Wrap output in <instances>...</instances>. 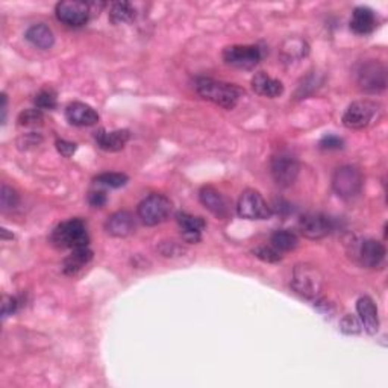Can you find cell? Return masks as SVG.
<instances>
[{"label":"cell","mask_w":388,"mask_h":388,"mask_svg":"<svg viewBox=\"0 0 388 388\" xmlns=\"http://www.w3.org/2000/svg\"><path fill=\"white\" fill-rule=\"evenodd\" d=\"M5 119H6V96L2 94V122L4 123H5Z\"/></svg>","instance_id":"cell-38"},{"label":"cell","mask_w":388,"mask_h":388,"mask_svg":"<svg viewBox=\"0 0 388 388\" xmlns=\"http://www.w3.org/2000/svg\"><path fill=\"white\" fill-rule=\"evenodd\" d=\"M291 287L302 298L317 299L323 288L322 271L308 263L298 264L293 270Z\"/></svg>","instance_id":"cell-4"},{"label":"cell","mask_w":388,"mask_h":388,"mask_svg":"<svg viewBox=\"0 0 388 388\" xmlns=\"http://www.w3.org/2000/svg\"><path fill=\"white\" fill-rule=\"evenodd\" d=\"M45 115L43 111L38 108H33V110H26L22 114L18 115V126H22V128H37V126L43 124Z\"/></svg>","instance_id":"cell-27"},{"label":"cell","mask_w":388,"mask_h":388,"mask_svg":"<svg viewBox=\"0 0 388 388\" xmlns=\"http://www.w3.org/2000/svg\"><path fill=\"white\" fill-rule=\"evenodd\" d=\"M66 119L70 124L86 128V126H93L99 122V114L90 105L83 102H73L67 105L66 108Z\"/></svg>","instance_id":"cell-14"},{"label":"cell","mask_w":388,"mask_h":388,"mask_svg":"<svg viewBox=\"0 0 388 388\" xmlns=\"http://www.w3.org/2000/svg\"><path fill=\"white\" fill-rule=\"evenodd\" d=\"M270 243L278 252H290L295 250L299 245L298 235L290 229H278L270 237Z\"/></svg>","instance_id":"cell-25"},{"label":"cell","mask_w":388,"mask_h":388,"mask_svg":"<svg viewBox=\"0 0 388 388\" xmlns=\"http://www.w3.org/2000/svg\"><path fill=\"white\" fill-rule=\"evenodd\" d=\"M176 222L181 226L182 237L187 243H197V241H201V233L206 226L202 217L192 216L188 213H177Z\"/></svg>","instance_id":"cell-19"},{"label":"cell","mask_w":388,"mask_h":388,"mask_svg":"<svg viewBox=\"0 0 388 388\" xmlns=\"http://www.w3.org/2000/svg\"><path fill=\"white\" fill-rule=\"evenodd\" d=\"M18 307H20V303H18L17 298H13V296L5 298L4 303H2V316H4V319L16 314Z\"/></svg>","instance_id":"cell-34"},{"label":"cell","mask_w":388,"mask_h":388,"mask_svg":"<svg viewBox=\"0 0 388 388\" xmlns=\"http://www.w3.org/2000/svg\"><path fill=\"white\" fill-rule=\"evenodd\" d=\"M34 103L35 107L41 111H52L57 108V93L54 90H41L35 94V99H34Z\"/></svg>","instance_id":"cell-28"},{"label":"cell","mask_w":388,"mask_h":388,"mask_svg":"<svg viewBox=\"0 0 388 388\" xmlns=\"http://www.w3.org/2000/svg\"><path fill=\"white\" fill-rule=\"evenodd\" d=\"M135 18V9L129 2H115L110 9V20L114 25L131 23Z\"/></svg>","instance_id":"cell-26"},{"label":"cell","mask_w":388,"mask_h":388,"mask_svg":"<svg viewBox=\"0 0 388 388\" xmlns=\"http://www.w3.org/2000/svg\"><path fill=\"white\" fill-rule=\"evenodd\" d=\"M320 148L324 151H339L343 148V140L335 135H327L320 141Z\"/></svg>","instance_id":"cell-33"},{"label":"cell","mask_w":388,"mask_h":388,"mask_svg":"<svg viewBox=\"0 0 388 388\" xmlns=\"http://www.w3.org/2000/svg\"><path fill=\"white\" fill-rule=\"evenodd\" d=\"M173 204L167 196L153 193L148 196L140 202L139 205V217L141 222L148 226H156L165 222L169 216L172 214Z\"/></svg>","instance_id":"cell-5"},{"label":"cell","mask_w":388,"mask_h":388,"mask_svg":"<svg viewBox=\"0 0 388 388\" xmlns=\"http://www.w3.org/2000/svg\"><path fill=\"white\" fill-rule=\"evenodd\" d=\"M20 202V197L16 190L11 187L2 185V192H0V205H2L4 211H11V209L17 208Z\"/></svg>","instance_id":"cell-30"},{"label":"cell","mask_w":388,"mask_h":388,"mask_svg":"<svg viewBox=\"0 0 388 388\" xmlns=\"http://www.w3.org/2000/svg\"><path fill=\"white\" fill-rule=\"evenodd\" d=\"M94 181H96V184L103 185V187L120 188V187L128 184L129 177L126 176L124 173H114V172H111V173H102V175H99Z\"/></svg>","instance_id":"cell-29"},{"label":"cell","mask_w":388,"mask_h":388,"mask_svg":"<svg viewBox=\"0 0 388 388\" xmlns=\"http://www.w3.org/2000/svg\"><path fill=\"white\" fill-rule=\"evenodd\" d=\"M340 328L344 334H360L361 332V322L360 319H356L355 316H346L343 317V320L340 322Z\"/></svg>","instance_id":"cell-32"},{"label":"cell","mask_w":388,"mask_h":388,"mask_svg":"<svg viewBox=\"0 0 388 388\" xmlns=\"http://www.w3.org/2000/svg\"><path fill=\"white\" fill-rule=\"evenodd\" d=\"M76 144L71 143V141H67V140H58L57 141V151L62 155L66 156V158H70V156L76 152Z\"/></svg>","instance_id":"cell-35"},{"label":"cell","mask_w":388,"mask_h":388,"mask_svg":"<svg viewBox=\"0 0 388 388\" xmlns=\"http://www.w3.org/2000/svg\"><path fill=\"white\" fill-rule=\"evenodd\" d=\"M237 213L246 220H267L271 217V209L257 190H245L241 193L237 205Z\"/></svg>","instance_id":"cell-8"},{"label":"cell","mask_w":388,"mask_h":388,"mask_svg":"<svg viewBox=\"0 0 388 388\" xmlns=\"http://www.w3.org/2000/svg\"><path fill=\"white\" fill-rule=\"evenodd\" d=\"M223 59L226 64L237 69H254L263 59V49L254 45H235L223 50Z\"/></svg>","instance_id":"cell-9"},{"label":"cell","mask_w":388,"mask_h":388,"mask_svg":"<svg viewBox=\"0 0 388 388\" xmlns=\"http://www.w3.org/2000/svg\"><path fill=\"white\" fill-rule=\"evenodd\" d=\"M310 54V46L305 40L298 37L287 38L281 46V57L287 62H296Z\"/></svg>","instance_id":"cell-23"},{"label":"cell","mask_w":388,"mask_h":388,"mask_svg":"<svg viewBox=\"0 0 388 388\" xmlns=\"http://www.w3.org/2000/svg\"><path fill=\"white\" fill-rule=\"evenodd\" d=\"M91 258L93 250L88 246L73 249L71 254L64 259L62 270H64L66 275H76L82 267H86L90 263Z\"/></svg>","instance_id":"cell-24"},{"label":"cell","mask_w":388,"mask_h":388,"mask_svg":"<svg viewBox=\"0 0 388 388\" xmlns=\"http://www.w3.org/2000/svg\"><path fill=\"white\" fill-rule=\"evenodd\" d=\"M254 255L270 264L279 263V261L282 259L281 252H278L274 246H259V247L254 249Z\"/></svg>","instance_id":"cell-31"},{"label":"cell","mask_w":388,"mask_h":388,"mask_svg":"<svg viewBox=\"0 0 388 388\" xmlns=\"http://www.w3.org/2000/svg\"><path fill=\"white\" fill-rule=\"evenodd\" d=\"M364 185L363 173L353 165H343L332 176V188L337 196L351 199L360 194Z\"/></svg>","instance_id":"cell-6"},{"label":"cell","mask_w":388,"mask_h":388,"mask_svg":"<svg viewBox=\"0 0 388 388\" xmlns=\"http://www.w3.org/2000/svg\"><path fill=\"white\" fill-rule=\"evenodd\" d=\"M105 229H107V233L112 237H129L135 230V218L128 211H117L111 217H108L107 223H105Z\"/></svg>","instance_id":"cell-16"},{"label":"cell","mask_w":388,"mask_h":388,"mask_svg":"<svg viewBox=\"0 0 388 388\" xmlns=\"http://www.w3.org/2000/svg\"><path fill=\"white\" fill-rule=\"evenodd\" d=\"M94 139H96L99 149L105 152H119L129 141L131 132L128 129H117L111 132L99 129L96 135H94Z\"/></svg>","instance_id":"cell-15"},{"label":"cell","mask_w":388,"mask_h":388,"mask_svg":"<svg viewBox=\"0 0 388 388\" xmlns=\"http://www.w3.org/2000/svg\"><path fill=\"white\" fill-rule=\"evenodd\" d=\"M376 25V14L373 9L367 6L355 8L351 18V29L356 35H367L373 33Z\"/></svg>","instance_id":"cell-21"},{"label":"cell","mask_w":388,"mask_h":388,"mask_svg":"<svg viewBox=\"0 0 388 388\" xmlns=\"http://www.w3.org/2000/svg\"><path fill=\"white\" fill-rule=\"evenodd\" d=\"M196 91L205 100L213 102L218 107L234 110L245 91L234 83L216 81L211 78H199L196 81Z\"/></svg>","instance_id":"cell-1"},{"label":"cell","mask_w":388,"mask_h":388,"mask_svg":"<svg viewBox=\"0 0 388 388\" xmlns=\"http://www.w3.org/2000/svg\"><path fill=\"white\" fill-rule=\"evenodd\" d=\"M25 37L30 45L38 47V49H43V50L52 49V46L55 45L54 33H52V29L45 23H38V25L30 26L26 30Z\"/></svg>","instance_id":"cell-22"},{"label":"cell","mask_w":388,"mask_h":388,"mask_svg":"<svg viewBox=\"0 0 388 388\" xmlns=\"http://www.w3.org/2000/svg\"><path fill=\"white\" fill-rule=\"evenodd\" d=\"M270 170H271V176H274L275 182L279 187L287 188L296 182L299 172H300V165L295 156L282 152V153H278L276 156H274Z\"/></svg>","instance_id":"cell-11"},{"label":"cell","mask_w":388,"mask_h":388,"mask_svg":"<svg viewBox=\"0 0 388 388\" xmlns=\"http://www.w3.org/2000/svg\"><path fill=\"white\" fill-rule=\"evenodd\" d=\"M199 199H201V204L208 209L209 213H213L218 218H225L229 214V208L226 199L223 194L217 192L214 187H204L201 192H199Z\"/></svg>","instance_id":"cell-17"},{"label":"cell","mask_w":388,"mask_h":388,"mask_svg":"<svg viewBox=\"0 0 388 388\" xmlns=\"http://www.w3.org/2000/svg\"><path fill=\"white\" fill-rule=\"evenodd\" d=\"M356 311H358L360 322L364 329L370 335H375L380 329V317H377V308L375 305L373 299L369 296H364L356 302Z\"/></svg>","instance_id":"cell-20"},{"label":"cell","mask_w":388,"mask_h":388,"mask_svg":"<svg viewBox=\"0 0 388 388\" xmlns=\"http://www.w3.org/2000/svg\"><path fill=\"white\" fill-rule=\"evenodd\" d=\"M334 229V220L322 213H308L299 220V230L310 240H320L329 235Z\"/></svg>","instance_id":"cell-13"},{"label":"cell","mask_w":388,"mask_h":388,"mask_svg":"<svg viewBox=\"0 0 388 388\" xmlns=\"http://www.w3.org/2000/svg\"><path fill=\"white\" fill-rule=\"evenodd\" d=\"M41 143V137L40 135H35V134H28L25 135V137L18 141V146L20 149H28L29 146L30 148H35V146H38Z\"/></svg>","instance_id":"cell-37"},{"label":"cell","mask_w":388,"mask_h":388,"mask_svg":"<svg viewBox=\"0 0 388 388\" xmlns=\"http://www.w3.org/2000/svg\"><path fill=\"white\" fill-rule=\"evenodd\" d=\"M382 105L375 100H356L343 114V124L348 129H365L381 119Z\"/></svg>","instance_id":"cell-3"},{"label":"cell","mask_w":388,"mask_h":388,"mask_svg":"<svg viewBox=\"0 0 388 388\" xmlns=\"http://www.w3.org/2000/svg\"><path fill=\"white\" fill-rule=\"evenodd\" d=\"M356 81L367 93H381L387 87V67L380 61H367L356 71Z\"/></svg>","instance_id":"cell-7"},{"label":"cell","mask_w":388,"mask_h":388,"mask_svg":"<svg viewBox=\"0 0 388 388\" xmlns=\"http://www.w3.org/2000/svg\"><path fill=\"white\" fill-rule=\"evenodd\" d=\"M50 243L58 249H79L90 243L87 225L81 218H71L58 225L50 235Z\"/></svg>","instance_id":"cell-2"},{"label":"cell","mask_w":388,"mask_h":388,"mask_svg":"<svg viewBox=\"0 0 388 388\" xmlns=\"http://www.w3.org/2000/svg\"><path fill=\"white\" fill-rule=\"evenodd\" d=\"M57 18L61 23H64L70 28H81L87 25L91 14V5L86 2H73V0H66L59 2L55 8Z\"/></svg>","instance_id":"cell-12"},{"label":"cell","mask_w":388,"mask_h":388,"mask_svg":"<svg viewBox=\"0 0 388 388\" xmlns=\"http://www.w3.org/2000/svg\"><path fill=\"white\" fill-rule=\"evenodd\" d=\"M88 202L94 208H102L105 204H107V194L103 192H90Z\"/></svg>","instance_id":"cell-36"},{"label":"cell","mask_w":388,"mask_h":388,"mask_svg":"<svg viewBox=\"0 0 388 388\" xmlns=\"http://www.w3.org/2000/svg\"><path fill=\"white\" fill-rule=\"evenodd\" d=\"M252 88L259 96H264L269 99H275L284 94V86L282 82L271 78L266 71H258L255 76L252 78Z\"/></svg>","instance_id":"cell-18"},{"label":"cell","mask_w":388,"mask_h":388,"mask_svg":"<svg viewBox=\"0 0 388 388\" xmlns=\"http://www.w3.org/2000/svg\"><path fill=\"white\" fill-rule=\"evenodd\" d=\"M385 246L381 241L373 238H364L356 241L353 247V257L358 261L360 266L365 269H377L384 264L385 261Z\"/></svg>","instance_id":"cell-10"}]
</instances>
